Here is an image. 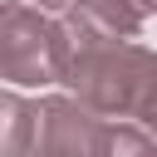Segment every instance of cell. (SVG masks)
<instances>
[{
    "mask_svg": "<svg viewBox=\"0 0 157 157\" xmlns=\"http://www.w3.org/2000/svg\"><path fill=\"white\" fill-rule=\"evenodd\" d=\"M59 25L69 34V54H83V49H103V44H132L142 34L147 15L132 0H69Z\"/></svg>",
    "mask_w": 157,
    "mask_h": 157,
    "instance_id": "obj_4",
    "label": "cell"
},
{
    "mask_svg": "<svg viewBox=\"0 0 157 157\" xmlns=\"http://www.w3.org/2000/svg\"><path fill=\"white\" fill-rule=\"evenodd\" d=\"M108 157H157V137L147 128H137V123H113Z\"/></svg>",
    "mask_w": 157,
    "mask_h": 157,
    "instance_id": "obj_6",
    "label": "cell"
},
{
    "mask_svg": "<svg viewBox=\"0 0 157 157\" xmlns=\"http://www.w3.org/2000/svg\"><path fill=\"white\" fill-rule=\"evenodd\" d=\"M25 5H29V0H25Z\"/></svg>",
    "mask_w": 157,
    "mask_h": 157,
    "instance_id": "obj_7",
    "label": "cell"
},
{
    "mask_svg": "<svg viewBox=\"0 0 157 157\" xmlns=\"http://www.w3.org/2000/svg\"><path fill=\"white\" fill-rule=\"evenodd\" d=\"M69 93L103 113L108 123H137L157 137V49L147 44H103L69 59Z\"/></svg>",
    "mask_w": 157,
    "mask_h": 157,
    "instance_id": "obj_1",
    "label": "cell"
},
{
    "mask_svg": "<svg viewBox=\"0 0 157 157\" xmlns=\"http://www.w3.org/2000/svg\"><path fill=\"white\" fill-rule=\"evenodd\" d=\"M69 34L59 15L25 0H0V78L15 88H49L69 74Z\"/></svg>",
    "mask_w": 157,
    "mask_h": 157,
    "instance_id": "obj_2",
    "label": "cell"
},
{
    "mask_svg": "<svg viewBox=\"0 0 157 157\" xmlns=\"http://www.w3.org/2000/svg\"><path fill=\"white\" fill-rule=\"evenodd\" d=\"M113 123L78 103L74 93H44L39 98V157H108Z\"/></svg>",
    "mask_w": 157,
    "mask_h": 157,
    "instance_id": "obj_3",
    "label": "cell"
},
{
    "mask_svg": "<svg viewBox=\"0 0 157 157\" xmlns=\"http://www.w3.org/2000/svg\"><path fill=\"white\" fill-rule=\"evenodd\" d=\"M39 147V103L15 88H0V157H34Z\"/></svg>",
    "mask_w": 157,
    "mask_h": 157,
    "instance_id": "obj_5",
    "label": "cell"
}]
</instances>
